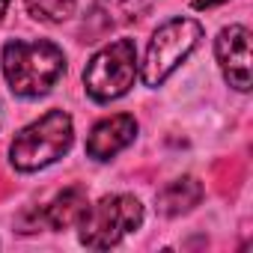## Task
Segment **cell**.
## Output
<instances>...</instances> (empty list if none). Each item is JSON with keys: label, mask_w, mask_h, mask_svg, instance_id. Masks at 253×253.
Wrapping results in <instances>:
<instances>
[{"label": "cell", "mask_w": 253, "mask_h": 253, "mask_svg": "<svg viewBox=\"0 0 253 253\" xmlns=\"http://www.w3.org/2000/svg\"><path fill=\"white\" fill-rule=\"evenodd\" d=\"M6 6H9V0H0V18H3V12H6Z\"/></svg>", "instance_id": "13"}, {"label": "cell", "mask_w": 253, "mask_h": 253, "mask_svg": "<svg viewBox=\"0 0 253 253\" xmlns=\"http://www.w3.org/2000/svg\"><path fill=\"white\" fill-rule=\"evenodd\" d=\"M200 36H203V27L194 18H173L164 27H158L155 36L149 39V48H146L143 84L146 86L164 84V78L197 48Z\"/></svg>", "instance_id": "5"}, {"label": "cell", "mask_w": 253, "mask_h": 253, "mask_svg": "<svg viewBox=\"0 0 253 253\" xmlns=\"http://www.w3.org/2000/svg\"><path fill=\"white\" fill-rule=\"evenodd\" d=\"M143 223V206L131 194L104 197L98 206H89L86 217L81 220V241L92 250H107L119 244L128 232Z\"/></svg>", "instance_id": "4"}, {"label": "cell", "mask_w": 253, "mask_h": 253, "mask_svg": "<svg viewBox=\"0 0 253 253\" xmlns=\"http://www.w3.org/2000/svg\"><path fill=\"white\" fill-rule=\"evenodd\" d=\"M27 12L45 24H63L75 15V0H27Z\"/></svg>", "instance_id": "11"}, {"label": "cell", "mask_w": 253, "mask_h": 253, "mask_svg": "<svg viewBox=\"0 0 253 253\" xmlns=\"http://www.w3.org/2000/svg\"><path fill=\"white\" fill-rule=\"evenodd\" d=\"M149 6H152V0H95L86 12V18H84L86 42H95L122 24H131V21L143 18L149 12Z\"/></svg>", "instance_id": "7"}, {"label": "cell", "mask_w": 253, "mask_h": 253, "mask_svg": "<svg viewBox=\"0 0 253 253\" xmlns=\"http://www.w3.org/2000/svg\"><path fill=\"white\" fill-rule=\"evenodd\" d=\"M72 116L66 110H48L42 119L30 122L27 128L18 131V137L9 146L12 167L21 173L42 170L63 158L72 146Z\"/></svg>", "instance_id": "2"}, {"label": "cell", "mask_w": 253, "mask_h": 253, "mask_svg": "<svg viewBox=\"0 0 253 253\" xmlns=\"http://www.w3.org/2000/svg\"><path fill=\"white\" fill-rule=\"evenodd\" d=\"M137 134V119L128 116V113H116V116H107L101 119L95 128L89 131V140H86V155L95 158V161H107L113 158L119 149H125Z\"/></svg>", "instance_id": "9"}, {"label": "cell", "mask_w": 253, "mask_h": 253, "mask_svg": "<svg viewBox=\"0 0 253 253\" xmlns=\"http://www.w3.org/2000/svg\"><path fill=\"white\" fill-rule=\"evenodd\" d=\"M200 200H203V185H200L197 179L185 176V179L170 182V185L158 194V211L167 214V217H176V214L191 211Z\"/></svg>", "instance_id": "10"}, {"label": "cell", "mask_w": 253, "mask_h": 253, "mask_svg": "<svg viewBox=\"0 0 253 253\" xmlns=\"http://www.w3.org/2000/svg\"><path fill=\"white\" fill-rule=\"evenodd\" d=\"M217 3H223V0H191L194 9H211V6H217Z\"/></svg>", "instance_id": "12"}, {"label": "cell", "mask_w": 253, "mask_h": 253, "mask_svg": "<svg viewBox=\"0 0 253 253\" xmlns=\"http://www.w3.org/2000/svg\"><path fill=\"white\" fill-rule=\"evenodd\" d=\"M89 211V200L86 191L81 188H66L63 194H57L48 206L33 211V226H27V232H36L39 226L45 229H69V226H81V220Z\"/></svg>", "instance_id": "8"}, {"label": "cell", "mask_w": 253, "mask_h": 253, "mask_svg": "<svg viewBox=\"0 0 253 253\" xmlns=\"http://www.w3.org/2000/svg\"><path fill=\"white\" fill-rule=\"evenodd\" d=\"M66 57L48 39H12L3 45V78L21 98H39L63 78Z\"/></svg>", "instance_id": "1"}, {"label": "cell", "mask_w": 253, "mask_h": 253, "mask_svg": "<svg viewBox=\"0 0 253 253\" xmlns=\"http://www.w3.org/2000/svg\"><path fill=\"white\" fill-rule=\"evenodd\" d=\"M134 75H137V45L131 39H116L86 63L84 84L95 101H113L134 86Z\"/></svg>", "instance_id": "3"}, {"label": "cell", "mask_w": 253, "mask_h": 253, "mask_svg": "<svg viewBox=\"0 0 253 253\" xmlns=\"http://www.w3.org/2000/svg\"><path fill=\"white\" fill-rule=\"evenodd\" d=\"M214 51L229 86H235L238 92H247L250 89V30L244 24H232L220 30Z\"/></svg>", "instance_id": "6"}]
</instances>
